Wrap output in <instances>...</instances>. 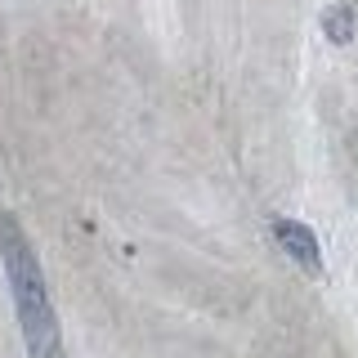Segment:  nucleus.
Instances as JSON below:
<instances>
[{
	"label": "nucleus",
	"mask_w": 358,
	"mask_h": 358,
	"mask_svg": "<svg viewBox=\"0 0 358 358\" xmlns=\"http://www.w3.org/2000/svg\"><path fill=\"white\" fill-rule=\"evenodd\" d=\"M0 260H5L9 291H14L27 358H63V331H59V313H54L50 287H45L41 260L14 215H0Z\"/></svg>",
	"instance_id": "nucleus-1"
},
{
	"label": "nucleus",
	"mask_w": 358,
	"mask_h": 358,
	"mask_svg": "<svg viewBox=\"0 0 358 358\" xmlns=\"http://www.w3.org/2000/svg\"><path fill=\"white\" fill-rule=\"evenodd\" d=\"M273 238L278 246L296 260L305 273H322V246L318 238H313V229L309 224H300V220H273Z\"/></svg>",
	"instance_id": "nucleus-2"
},
{
	"label": "nucleus",
	"mask_w": 358,
	"mask_h": 358,
	"mask_svg": "<svg viewBox=\"0 0 358 358\" xmlns=\"http://www.w3.org/2000/svg\"><path fill=\"white\" fill-rule=\"evenodd\" d=\"M322 31H327V41H336V45H350L354 41V9L331 5L327 14H322Z\"/></svg>",
	"instance_id": "nucleus-3"
}]
</instances>
